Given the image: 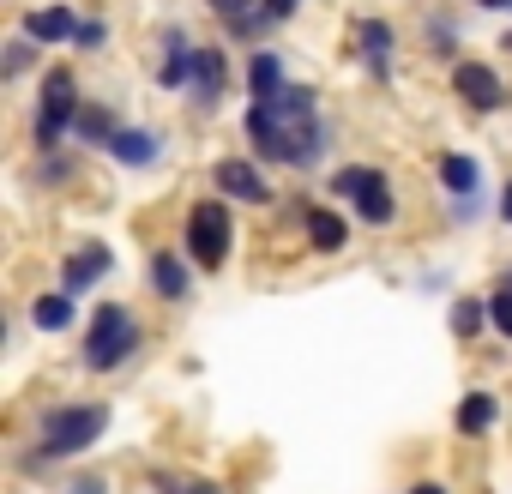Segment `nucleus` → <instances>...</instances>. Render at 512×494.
I'll return each mask as SVG.
<instances>
[{
  "mask_svg": "<svg viewBox=\"0 0 512 494\" xmlns=\"http://www.w3.org/2000/svg\"><path fill=\"white\" fill-rule=\"evenodd\" d=\"M302 229H308V247H314V254H344V247H350V223H344L338 211H326V205H308V211H302Z\"/></svg>",
  "mask_w": 512,
  "mask_h": 494,
  "instance_id": "13",
  "label": "nucleus"
},
{
  "mask_svg": "<svg viewBox=\"0 0 512 494\" xmlns=\"http://www.w3.org/2000/svg\"><path fill=\"white\" fill-rule=\"evenodd\" d=\"M284 91H290V73H284V61H278L272 49H260V55L247 61V97H253V103H278Z\"/></svg>",
  "mask_w": 512,
  "mask_h": 494,
  "instance_id": "14",
  "label": "nucleus"
},
{
  "mask_svg": "<svg viewBox=\"0 0 512 494\" xmlns=\"http://www.w3.org/2000/svg\"><path fill=\"white\" fill-rule=\"evenodd\" d=\"M157 151H163V139H157L151 127H121V133L109 139V157H115V163H127V169H151V163H157Z\"/></svg>",
  "mask_w": 512,
  "mask_h": 494,
  "instance_id": "15",
  "label": "nucleus"
},
{
  "mask_svg": "<svg viewBox=\"0 0 512 494\" xmlns=\"http://www.w3.org/2000/svg\"><path fill=\"white\" fill-rule=\"evenodd\" d=\"M193 61H199V49H187V43H181V31H169V61L157 67V79H163L169 91H187V79H193Z\"/></svg>",
  "mask_w": 512,
  "mask_h": 494,
  "instance_id": "20",
  "label": "nucleus"
},
{
  "mask_svg": "<svg viewBox=\"0 0 512 494\" xmlns=\"http://www.w3.org/2000/svg\"><path fill=\"white\" fill-rule=\"evenodd\" d=\"M223 85H229V55H223V49H199V61H193V79H187V97H193V109H217Z\"/></svg>",
  "mask_w": 512,
  "mask_h": 494,
  "instance_id": "10",
  "label": "nucleus"
},
{
  "mask_svg": "<svg viewBox=\"0 0 512 494\" xmlns=\"http://www.w3.org/2000/svg\"><path fill=\"white\" fill-rule=\"evenodd\" d=\"M296 7H302V0H266V19H272V25H284Z\"/></svg>",
  "mask_w": 512,
  "mask_h": 494,
  "instance_id": "28",
  "label": "nucleus"
},
{
  "mask_svg": "<svg viewBox=\"0 0 512 494\" xmlns=\"http://www.w3.org/2000/svg\"><path fill=\"white\" fill-rule=\"evenodd\" d=\"M139 344H145L139 320H133L121 302H103V308H97V320H91V332H85V368L109 374V368H121Z\"/></svg>",
  "mask_w": 512,
  "mask_h": 494,
  "instance_id": "2",
  "label": "nucleus"
},
{
  "mask_svg": "<svg viewBox=\"0 0 512 494\" xmlns=\"http://www.w3.org/2000/svg\"><path fill=\"white\" fill-rule=\"evenodd\" d=\"M476 7H488V13H512V0H476Z\"/></svg>",
  "mask_w": 512,
  "mask_h": 494,
  "instance_id": "32",
  "label": "nucleus"
},
{
  "mask_svg": "<svg viewBox=\"0 0 512 494\" xmlns=\"http://www.w3.org/2000/svg\"><path fill=\"white\" fill-rule=\"evenodd\" d=\"M109 266H115V254H109V247H103V241H85V247H73V254H67L61 290H67V296H85L97 278H109Z\"/></svg>",
  "mask_w": 512,
  "mask_h": 494,
  "instance_id": "9",
  "label": "nucleus"
},
{
  "mask_svg": "<svg viewBox=\"0 0 512 494\" xmlns=\"http://www.w3.org/2000/svg\"><path fill=\"white\" fill-rule=\"evenodd\" d=\"M31 326H37V332H61V326H73V296H67V290L37 296V302H31Z\"/></svg>",
  "mask_w": 512,
  "mask_h": 494,
  "instance_id": "21",
  "label": "nucleus"
},
{
  "mask_svg": "<svg viewBox=\"0 0 512 494\" xmlns=\"http://www.w3.org/2000/svg\"><path fill=\"white\" fill-rule=\"evenodd\" d=\"M410 494H446V482H416Z\"/></svg>",
  "mask_w": 512,
  "mask_h": 494,
  "instance_id": "31",
  "label": "nucleus"
},
{
  "mask_svg": "<svg viewBox=\"0 0 512 494\" xmlns=\"http://www.w3.org/2000/svg\"><path fill=\"white\" fill-rule=\"evenodd\" d=\"M356 49H362V67L368 73H392V55H398V31L386 25V19H362L356 25Z\"/></svg>",
  "mask_w": 512,
  "mask_h": 494,
  "instance_id": "12",
  "label": "nucleus"
},
{
  "mask_svg": "<svg viewBox=\"0 0 512 494\" xmlns=\"http://www.w3.org/2000/svg\"><path fill=\"white\" fill-rule=\"evenodd\" d=\"M452 91H458V103H464L470 115L506 109V85H500V73L482 67V61H458V67H452Z\"/></svg>",
  "mask_w": 512,
  "mask_h": 494,
  "instance_id": "7",
  "label": "nucleus"
},
{
  "mask_svg": "<svg viewBox=\"0 0 512 494\" xmlns=\"http://www.w3.org/2000/svg\"><path fill=\"white\" fill-rule=\"evenodd\" d=\"M247 139L260 157L272 163H296V169H314L320 151H326V121H320V103L308 85H290L278 103H247Z\"/></svg>",
  "mask_w": 512,
  "mask_h": 494,
  "instance_id": "1",
  "label": "nucleus"
},
{
  "mask_svg": "<svg viewBox=\"0 0 512 494\" xmlns=\"http://www.w3.org/2000/svg\"><path fill=\"white\" fill-rule=\"evenodd\" d=\"M500 217L512 223V181H506V193H500Z\"/></svg>",
  "mask_w": 512,
  "mask_h": 494,
  "instance_id": "30",
  "label": "nucleus"
},
{
  "mask_svg": "<svg viewBox=\"0 0 512 494\" xmlns=\"http://www.w3.org/2000/svg\"><path fill=\"white\" fill-rule=\"evenodd\" d=\"M145 278H151V290H157L163 302H187V296H193L187 260H181V254H169V247H157V254L145 260Z\"/></svg>",
  "mask_w": 512,
  "mask_h": 494,
  "instance_id": "11",
  "label": "nucleus"
},
{
  "mask_svg": "<svg viewBox=\"0 0 512 494\" xmlns=\"http://www.w3.org/2000/svg\"><path fill=\"white\" fill-rule=\"evenodd\" d=\"M79 109H85L79 79H73L67 67H55V73L43 79V103H37V151H55V145H61V133L79 121Z\"/></svg>",
  "mask_w": 512,
  "mask_h": 494,
  "instance_id": "5",
  "label": "nucleus"
},
{
  "mask_svg": "<svg viewBox=\"0 0 512 494\" xmlns=\"http://www.w3.org/2000/svg\"><path fill=\"white\" fill-rule=\"evenodd\" d=\"M73 133H79L85 145L109 151V139H115L121 127H115V109H109V103H85V109H79V121H73Z\"/></svg>",
  "mask_w": 512,
  "mask_h": 494,
  "instance_id": "19",
  "label": "nucleus"
},
{
  "mask_svg": "<svg viewBox=\"0 0 512 494\" xmlns=\"http://www.w3.org/2000/svg\"><path fill=\"white\" fill-rule=\"evenodd\" d=\"M25 37L31 43H67V37H79V19H73V7H31Z\"/></svg>",
  "mask_w": 512,
  "mask_h": 494,
  "instance_id": "16",
  "label": "nucleus"
},
{
  "mask_svg": "<svg viewBox=\"0 0 512 494\" xmlns=\"http://www.w3.org/2000/svg\"><path fill=\"white\" fill-rule=\"evenodd\" d=\"M506 49H512V31H506Z\"/></svg>",
  "mask_w": 512,
  "mask_h": 494,
  "instance_id": "34",
  "label": "nucleus"
},
{
  "mask_svg": "<svg viewBox=\"0 0 512 494\" xmlns=\"http://www.w3.org/2000/svg\"><path fill=\"white\" fill-rule=\"evenodd\" d=\"M440 187H446L452 199L482 193V163H476V157H464V151H440Z\"/></svg>",
  "mask_w": 512,
  "mask_h": 494,
  "instance_id": "17",
  "label": "nucleus"
},
{
  "mask_svg": "<svg viewBox=\"0 0 512 494\" xmlns=\"http://www.w3.org/2000/svg\"><path fill=\"white\" fill-rule=\"evenodd\" d=\"M163 494H223V488L205 482V476H193V482H175V488H163Z\"/></svg>",
  "mask_w": 512,
  "mask_h": 494,
  "instance_id": "27",
  "label": "nucleus"
},
{
  "mask_svg": "<svg viewBox=\"0 0 512 494\" xmlns=\"http://www.w3.org/2000/svg\"><path fill=\"white\" fill-rule=\"evenodd\" d=\"M494 422H500V398H494V392H464V404H458V434H464V440H482Z\"/></svg>",
  "mask_w": 512,
  "mask_h": 494,
  "instance_id": "18",
  "label": "nucleus"
},
{
  "mask_svg": "<svg viewBox=\"0 0 512 494\" xmlns=\"http://www.w3.org/2000/svg\"><path fill=\"white\" fill-rule=\"evenodd\" d=\"M500 290H506V296H512V272H506V278H500Z\"/></svg>",
  "mask_w": 512,
  "mask_h": 494,
  "instance_id": "33",
  "label": "nucleus"
},
{
  "mask_svg": "<svg viewBox=\"0 0 512 494\" xmlns=\"http://www.w3.org/2000/svg\"><path fill=\"white\" fill-rule=\"evenodd\" d=\"M25 67H31V37L25 43H7V79H19Z\"/></svg>",
  "mask_w": 512,
  "mask_h": 494,
  "instance_id": "26",
  "label": "nucleus"
},
{
  "mask_svg": "<svg viewBox=\"0 0 512 494\" xmlns=\"http://www.w3.org/2000/svg\"><path fill=\"white\" fill-rule=\"evenodd\" d=\"M229 247H235V223H229V205L223 199H199L187 211V260L199 272H217L229 260Z\"/></svg>",
  "mask_w": 512,
  "mask_h": 494,
  "instance_id": "4",
  "label": "nucleus"
},
{
  "mask_svg": "<svg viewBox=\"0 0 512 494\" xmlns=\"http://www.w3.org/2000/svg\"><path fill=\"white\" fill-rule=\"evenodd\" d=\"M73 43H79V49H103V43H109V25H103V19H85Z\"/></svg>",
  "mask_w": 512,
  "mask_h": 494,
  "instance_id": "25",
  "label": "nucleus"
},
{
  "mask_svg": "<svg viewBox=\"0 0 512 494\" xmlns=\"http://www.w3.org/2000/svg\"><path fill=\"white\" fill-rule=\"evenodd\" d=\"M211 181H217V193H223V199H241V205H272L266 175L253 169V163H241V157H223V163L211 169Z\"/></svg>",
  "mask_w": 512,
  "mask_h": 494,
  "instance_id": "8",
  "label": "nucleus"
},
{
  "mask_svg": "<svg viewBox=\"0 0 512 494\" xmlns=\"http://www.w3.org/2000/svg\"><path fill=\"white\" fill-rule=\"evenodd\" d=\"M488 326H494L500 338H512V296H506V290L488 296Z\"/></svg>",
  "mask_w": 512,
  "mask_h": 494,
  "instance_id": "23",
  "label": "nucleus"
},
{
  "mask_svg": "<svg viewBox=\"0 0 512 494\" xmlns=\"http://www.w3.org/2000/svg\"><path fill=\"white\" fill-rule=\"evenodd\" d=\"M67 494H109V482H103V476H79Z\"/></svg>",
  "mask_w": 512,
  "mask_h": 494,
  "instance_id": "29",
  "label": "nucleus"
},
{
  "mask_svg": "<svg viewBox=\"0 0 512 494\" xmlns=\"http://www.w3.org/2000/svg\"><path fill=\"white\" fill-rule=\"evenodd\" d=\"M205 7H211V13H217L223 25H235V19H253L247 7H266V0H205Z\"/></svg>",
  "mask_w": 512,
  "mask_h": 494,
  "instance_id": "24",
  "label": "nucleus"
},
{
  "mask_svg": "<svg viewBox=\"0 0 512 494\" xmlns=\"http://www.w3.org/2000/svg\"><path fill=\"white\" fill-rule=\"evenodd\" d=\"M332 193L356 205L362 223H392L398 217V199H392V181L380 169H338L332 175Z\"/></svg>",
  "mask_w": 512,
  "mask_h": 494,
  "instance_id": "6",
  "label": "nucleus"
},
{
  "mask_svg": "<svg viewBox=\"0 0 512 494\" xmlns=\"http://www.w3.org/2000/svg\"><path fill=\"white\" fill-rule=\"evenodd\" d=\"M103 428H109V410L103 404H55L49 416H43V458H73V452H85L91 440H103Z\"/></svg>",
  "mask_w": 512,
  "mask_h": 494,
  "instance_id": "3",
  "label": "nucleus"
},
{
  "mask_svg": "<svg viewBox=\"0 0 512 494\" xmlns=\"http://www.w3.org/2000/svg\"><path fill=\"white\" fill-rule=\"evenodd\" d=\"M482 320H488V296H458L452 302V338L458 344H470L482 332Z\"/></svg>",
  "mask_w": 512,
  "mask_h": 494,
  "instance_id": "22",
  "label": "nucleus"
}]
</instances>
